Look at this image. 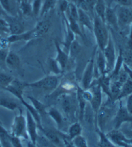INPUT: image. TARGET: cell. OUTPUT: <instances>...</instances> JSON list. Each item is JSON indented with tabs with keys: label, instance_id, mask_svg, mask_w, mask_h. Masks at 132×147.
<instances>
[{
	"label": "cell",
	"instance_id": "obj_46",
	"mask_svg": "<svg viewBox=\"0 0 132 147\" xmlns=\"http://www.w3.org/2000/svg\"><path fill=\"white\" fill-rule=\"evenodd\" d=\"M68 5H69V3L67 1V0H62L60 3L59 5V9L60 11L63 14H65L67 13L68 8Z\"/></svg>",
	"mask_w": 132,
	"mask_h": 147
},
{
	"label": "cell",
	"instance_id": "obj_54",
	"mask_svg": "<svg viewBox=\"0 0 132 147\" xmlns=\"http://www.w3.org/2000/svg\"><path fill=\"white\" fill-rule=\"evenodd\" d=\"M104 1H105V3L107 7H111L113 3L115 2V0H104Z\"/></svg>",
	"mask_w": 132,
	"mask_h": 147
},
{
	"label": "cell",
	"instance_id": "obj_1",
	"mask_svg": "<svg viewBox=\"0 0 132 147\" xmlns=\"http://www.w3.org/2000/svg\"><path fill=\"white\" fill-rule=\"evenodd\" d=\"M92 32L94 34L99 49L103 51L106 45L108 44L110 34L109 33L107 28L106 24L95 14L93 16Z\"/></svg>",
	"mask_w": 132,
	"mask_h": 147
},
{
	"label": "cell",
	"instance_id": "obj_24",
	"mask_svg": "<svg viewBox=\"0 0 132 147\" xmlns=\"http://www.w3.org/2000/svg\"><path fill=\"white\" fill-rule=\"evenodd\" d=\"M124 64V57L122 51L121 50H119V55L117 57L116 62H115V66L114 67V69L112 71L111 75H110V77L111 78V80H116L118 77V75L122 70V66Z\"/></svg>",
	"mask_w": 132,
	"mask_h": 147
},
{
	"label": "cell",
	"instance_id": "obj_21",
	"mask_svg": "<svg viewBox=\"0 0 132 147\" xmlns=\"http://www.w3.org/2000/svg\"><path fill=\"white\" fill-rule=\"evenodd\" d=\"M104 20H105V23L106 24H110L114 28L117 30L119 28V24H118L116 10H115V9L112 8V7H106Z\"/></svg>",
	"mask_w": 132,
	"mask_h": 147
},
{
	"label": "cell",
	"instance_id": "obj_58",
	"mask_svg": "<svg viewBox=\"0 0 132 147\" xmlns=\"http://www.w3.org/2000/svg\"><path fill=\"white\" fill-rule=\"evenodd\" d=\"M1 37L0 36V40H1ZM0 49H1V48H0Z\"/></svg>",
	"mask_w": 132,
	"mask_h": 147
},
{
	"label": "cell",
	"instance_id": "obj_7",
	"mask_svg": "<svg viewBox=\"0 0 132 147\" xmlns=\"http://www.w3.org/2000/svg\"><path fill=\"white\" fill-rule=\"evenodd\" d=\"M112 116V109L107 106H101L95 118V127L97 130L104 132V129Z\"/></svg>",
	"mask_w": 132,
	"mask_h": 147
},
{
	"label": "cell",
	"instance_id": "obj_31",
	"mask_svg": "<svg viewBox=\"0 0 132 147\" xmlns=\"http://www.w3.org/2000/svg\"><path fill=\"white\" fill-rule=\"evenodd\" d=\"M106 5L104 0H97V3L95 6L94 12L99 18H100L104 23H105V12L106 9Z\"/></svg>",
	"mask_w": 132,
	"mask_h": 147
},
{
	"label": "cell",
	"instance_id": "obj_22",
	"mask_svg": "<svg viewBox=\"0 0 132 147\" xmlns=\"http://www.w3.org/2000/svg\"><path fill=\"white\" fill-rule=\"evenodd\" d=\"M97 84L101 87L102 92H104L110 99L111 97L110 86H111V78L110 76L106 75H101L97 78Z\"/></svg>",
	"mask_w": 132,
	"mask_h": 147
},
{
	"label": "cell",
	"instance_id": "obj_23",
	"mask_svg": "<svg viewBox=\"0 0 132 147\" xmlns=\"http://www.w3.org/2000/svg\"><path fill=\"white\" fill-rule=\"evenodd\" d=\"M50 28V23L48 20H42L38 22L34 30V33L35 34L37 39L43 37L47 32Z\"/></svg>",
	"mask_w": 132,
	"mask_h": 147
},
{
	"label": "cell",
	"instance_id": "obj_37",
	"mask_svg": "<svg viewBox=\"0 0 132 147\" xmlns=\"http://www.w3.org/2000/svg\"><path fill=\"white\" fill-rule=\"evenodd\" d=\"M48 66L50 71L55 75H58L61 73L62 70L60 67L58 62L55 59L50 58L48 61Z\"/></svg>",
	"mask_w": 132,
	"mask_h": 147
},
{
	"label": "cell",
	"instance_id": "obj_51",
	"mask_svg": "<svg viewBox=\"0 0 132 147\" xmlns=\"http://www.w3.org/2000/svg\"><path fill=\"white\" fill-rule=\"evenodd\" d=\"M122 68H123L124 71H125L127 73L128 78H130V79H131L132 80V69L128 66L127 64L125 63V62H124V64H123Z\"/></svg>",
	"mask_w": 132,
	"mask_h": 147
},
{
	"label": "cell",
	"instance_id": "obj_53",
	"mask_svg": "<svg viewBox=\"0 0 132 147\" xmlns=\"http://www.w3.org/2000/svg\"><path fill=\"white\" fill-rule=\"evenodd\" d=\"M128 46L131 50L132 49V23L130 24V34H129V37H128Z\"/></svg>",
	"mask_w": 132,
	"mask_h": 147
},
{
	"label": "cell",
	"instance_id": "obj_36",
	"mask_svg": "<svg viewBox=\"0 0 132 147\" xmlns=\"http://www.w3.org/2000/svg\"><path fill=\"white\" fill-rule=\"evenodd\" d=\"M67 18L68 23V25H69L71 30L73 32L74 34L76 35H79V36H80L81 37H83L80 26H79L78 24V21L73 20V19L70 17H67Z\"/></svg>",
	"mask_w": 132,
	"mask_h": 147
},
{
	"label": "cell",
	"instance_id": "obj_28",
	"mask_svg": "<svg viewBox=\"0 0 132 147\" xmlns=\"http://www.w3.org/2000/svg\"><path fill=\"white\" fill-rule=\"evenodd\" d=\"M122 85L123 84L118 80H114L113 82H111V97L110 100L112 102H115V101H117V99L119 98L120 91H121Z\"/></svg>",
	"mask_w": 132,
	"mask_h": 147
},
{
	"label": "cell",
	"instance_id": "obj_42",
	"mask_svg": "<svg viewBox=\"0 0 132 147\" xmlns=\"http://www.w3.org/2000/svg\"><path fill=\"white\" fill-rule=\"evenodd\" d=\"M73 145L76 147H88L87 141L82 135L78 136L71 140Z\"/></svg>",
	"mask_w": 132,
	"mask_h": 147
},
{
	"label": "cell",
	"instance_id": "obj_9",
	"mask_svg": "<svg viewBox=\"0 0 132 147\" xmlns=\"http://www.w3.org/2000/svg\"><path fill=\"white\" fill-rule=\"evenodd\" d=\"M95 70V52L92 57L90 59L88 63L87 64L86 68L84 71L83 75L82 78V87L84 90H87L90 88L94 77Z\"/></svg>",
	"mask_w": 132,
	"mask_h": 147
},
{
	"label": "cell",
	"instance_id": "obj_55",
	"mask_svg": "<svg viewBox=\"0 0 132 147\" xmlns=\"http://www.w3.org/2000/svg\"><path fill=\"white\" fill-rule=\"evenodd\" d=\"M27 147H37V146H36V144L33 143L31 141H30L27 143Z\"/></svg>",
	"mask_w": 132,
	"mask_h": 147
},
{
	"label": "cell",
	"instance_id": "obj_38",
	"mask_svg": "<svg viewBox=\"0 0 132 147\" xmlns=\"http://www.w3.org/2000/svg\"><path fill=\"white\" fill-rule=\"evenodd\" d=\"M81 50V46L80 44L78 42V40H75L74 41L71 43L70 45V47L69 48V51H68V55L69 57L71 58H76V57L78 55V54L80 53Z\"/></svg>",
	"mask_w": 132,
	"mask_h": 147
},
{
	"label": "cell",
	"instance_id": "obj_6",
	"mask_svg": "<svg viewBox=\"0 0 132 147\" xmlns=\"http://www.w3.org/2000/svg\"><path fill=\"white\" fill-rule=\"evenodd\" d=\"M88 89H91V92L92 94V99L89 102L92 109L94 114V120L99 110L102 106V100H103V96H102V90L101 87L98 84L92 83Z\"/></svg>",
	"mask_w": 132,
	"mask_h": 147
},
{
	"label": "cell",
	"instance_id": "obj_10",
	"mask_svg": "<svg viewBox=\"0 0 132 147\" xmlns=\"http://www.w3.org/2000/svg\"><path fill=\"white\" fill-rule=\"evenodd\" d=\"M27 88V83L21 81L17 78H14L11 83L8 86L5 90L9 92L13 96L20 100L22 101L24 100L23 93L24 89Z\"/></svg>",
	"mask_w": 132,
	"mask_h": 147
},
{
	"label": "cell",
	"instance_id": "obj_13",
	"mask_svg": "<svg viewBox=\"0 0 132 147\" xmlns=\"http://www.w3.org/2000/svg\"><path fill=\"white\" fill-rule=\"evenodd\" d=\"M9 26L10 35H18L24 32V26L18 18L12 16H7L5 19Z\"/></svg>",
	"mask_w": 132,
	"mask_h": 147
},
{
	"label": "cell",
	"instance_id": "obj_16",
	"mask_svg": "<svg viewBox=\"0 0 132 147\" xmlns=\"http://www.w3.org/2000/svg\"><path fill=\"white\" fill-rule=\"evenodd\" d=\"M55 46H56L57 51V56L55 59L58 62L63 72L64 71V70L67 66L68 61H69V55H68V53L67 52H66L64 50H63L61 48L59 42L57 40L55 41Z\"/></svg>",
	"mask_w": 132,
	"mask_h": 147
},
{
	"label": "cell",
	"instance_id": "obj_34",
	"mask_svg": "<svg viewBox=\"0 0 132 147\" xmlns=\"http://www.w3.org/2000/svg\"><path fill=\"white\" fill-rule=\"evenodd\" d=\"M132 94V80L130 78H128L122 85L121 91L118 98L117 100H121L124 98L128 97L129 95Z\"/></svg>",
	"mask_w": 132,
	"mask_h": 147
},
{
	"label": "cell",
	"instance_id": "obj_52",
	"mask_svg": "<svg viewBox=\"0 0 132 147\" xmlns=\"http://www.w3.org/2000/svg\"><path fill=\"white\" fill-rule=\"evenodd\" d=\"M9 52V49H0V60L5 61Z\"/></svg>",
	"mask_w": 132,
	"mask_h": 147
},
{
	"label": "cell",
	"instance_id": "obj_39",
	"mask_svg": "<svg viewBox=\"0 0 132 147\" xmlns=\"http://www.w3.org/2000/svg\"><path fill=\"white\" fill-rule=\"evenodd\" d=\"M14 79L12 77L5 73H0V89H3L9 85Z\"/></svg>",
	"mask_w": 132,
	"mask_h": 147
},
{
	"label": "cell",
	"instance_id": "obj_14",
	"mask_svg": "<svg viewBox=\"0 0 132 147\" xmlns=\"http://www.w3.org/2000/svg\"><path fill=\"white\" fill-rule=\"evenodd\" d=\"M40 130L43 132L44 136L54 146L56 147L65 146L64 142H63V138L61 136V132L59 131L56 132L54 130L44 127H43Z\"/></svg>",
	"mask_w": 132,
	"mask_h": 147
},
{
	"label": "cell",
	"instance_id": "obj_8",
	"mask_svg": "<svg viewBox=\"0 0 132 147\" xmlns=\"http://www.w3.org/2000/svg\"><path fill=\"white\" fill-rule=\"evenodd\" d=\"M115 145L120 147H132V138H128L119 130L114 129L106 134Z\"/></svg>",
	"mask_w": 132,
	"mask_h": 147
},
{
	"label": "cell",
	"instance_id": "obj_3",
	"mask_svg": "<svg viewBox=\"0 0 132 147\" xmlns=\"http://www.w3.org/2000/svg\"><path fill=\"white\" fill-rule=\"evenodd\" d=\"M60 105L63 112L68 118L73 119L75 118V114L78 107L76 95L65 93L60 96Z\"/></svg>",
	"mask_w": 132,
	"mask_h": 147
},
{
	"label": "cell",
	"instance_id": "obj_49",
	"mask_svg": "<svg viewBox=\"0 0 132 147\" xmlns=\"http://www.w3.org/2000/svg\"><path fill=\"white\" fill-rule=\"evenodd\" d=\"M115 2L119 6L130 7L132 5V0H115Z\"/></svg>",
	"mask_w": 132,
	"mask_h": 147
},
{
	"label": "cell",
	"instance_id": "obj_45",
	"mask_svg": "<svg viewBox=\"0 0 132 147\" xmlns=\"http://www.w3.org/2000/svg\"><path fill=\"white\" fill-rule=\"evenodd\" d=\"M76 6L78 9H81L86 12H90L89 8L88 7L85 0H76Z\"/></svg>",
	"mask_w": 132,
	"mask_h": 147
},
{
	"label": "cell",
	"instance_id": "obj_50",
	"mask_svg": "<svg viewBox=\"0 0 132 147\" xmlns=\"http://www.w3.org/2000/svg\"><path fill=\"white\" fill-rule=\"evenodd\" d=\"M126 108L128 112L130 114H132V94L129 95L127 97V101H126Z\"/></svg>",
	"mask_w": 132,
	"mask_h": 147
},
{
	"label": "cell",
	"instance_id": "obj_19",
	"mask_svg": "<svg viewBox=\"0 0 132 147\" xmlns=\"http://www.w3.org/2000/svg\"><path fill=\"white\" fill-rule=\"evenodd\" d=\"M82 91H83V89L81 88V87H79V86H77L76 95L77 102H78V105L79 118L81 121L84 120V111L85 109H86L87 105V102L85 100L83 96H82Z\"/></svg>",
	"mask_w": 132,
	"mask_h": 147
},
{
	"label": "cell",
	"instance_id": "obj_20",
	"mask_svg": "<svg viewBox=\"0 0 132 147\" xmlns=\"http://www.w3.org/2000/svg\"><path fill=\"white\" fill-rule=\"evenodd\" d=\"M5 62L7 67L10 69L17 70L20 68L21 59L20 57L12 51H9Z\"/></svg>",
	"mask_w": 132,
	"mask_h": 147
},
{
	"label": "cell",
	"instance_id": "obj_11",
	"mask_svg": "<svg viewBox=\"0 0 132 147\" xmlns=\"http://www.w3.org/2000/svg\"><path fill=\"white\" fill-rule=\"evenodd\" d=\"M119 101V108L114 118V129L116 130H119L124 123L132 122V114L129 113L126 107L122 105L121 100Z\"/></svg>",
	"mask_w": 132,
	"mask_h": 147
},
{
	"label": "cell",
	"instance_id": "obj_44",
	"mask_svg": "<svg viewBox=\"0 0 132 147\" xmlns=\"http://www.w3.org/2000/svg\"><path fill=\"white\" fill-rule=\"evenodd\" d=\"M0 34H9V26L5 19L0 18Z\"/></svg>",
	"mask_w": 132,
	"mask_h": 147
},
{
	"label": "cell",
	"instance_id": "obj_41",
	"mask_svg": "<svg viewBox=\"0 0 132 147\" xmlns=\"http://www.w3.org/2000/svg\"><path fill=\"white\" fill-rule=\"evenodd\" d=\"M19 5H20V9L24 16H29L32 14V4L30 3L29 1L22 2Z\"/></svg>",
	"mask_w": 132,
	"mask_h": 147
},
{
	"label": "cell",
	"instance_id": "obj_30",
	"mask_svg": "<svg viewBox=\"0 0 132 147\" xmlns=\"http://www.w3.org/2000/svg\"><path fill=\"white\" fill-rule=\"evenodd\" d=\"M0 107H4L12 111L20 109V106L17 102L8 98H0Z\"/></svg>",
	"mask_w": 132,
	"mask_h": 147
},
{
	"label": "cell",
	"instance_id": "obj_47",
	"mask_svg": "<svg viewBox=\"0 0 132 147\" xmlns=\"http://www.w3.org/2000/svg\"><path fill=\"white\" fill-rule=\"evenodd\" d=\"M11 143L12 147H23L21 142L20 138L11 136Z\"/></svg>",
	"mask_w": 132,
	"mask_h": 147
},
{
	"label": "cell",
	"instance_id": "obj_4",
	"mask_svg": "<svg viewBox=\"0 0 132 147\" xmlns=\"http://www.w3.org/2000/svg\"><path fill=\"white\" fill-rule=\"evenodd\" d=\"M10 134L19 138H23L26 140L29 139L27 130L26 117L23 115L22 112L16 115L14 119Z\"/></svg>",
	"mask_w": 132,
	"mask_h": 147
},
{
	"label": "cell",
	"instance_id": "obj_12",
	"mask_svg": "<svg viewBox=\"0 0 132 147\" xmlns=\"http://www.w3.org/2000/svg\"><path fill=\"white\" fill-rule=\"evenodd\" d=\"M26 120H27V130L28 133L29 138L31 142L36 144L37 134V125L31 114L28 111H26Z\"/></svg>",
	"mask_w": 132,
	"mask_h": 147
},
{
	"label": "cell",
	"instance_id": "obj_56",
	"mask_svg": "<svg viewBox=\"0 0 132 147\" xmlns=\"http://www.w3.org/2000/svg\"><path fill=\"white\" fill-rule=\"evenodd\" d=\"M29 0H17V1L19 4L21 3L22 2H24V1H28Z\"/></svg>",
	"mask_w": 132,
	"mask_h": 147
},
{
	"label": "cell",
	"instance_id": "obj_26",
	"mask_svg": "<svg viewBox=\"0 0 132 147\" xmlns=\"http://www.w3.org/2000/svg\"><path fill=\"white\" fill-rule=\"evenodd\" d=\"M47 113L51 118L56 122L57 126V129L59 130L61 129L63 126V118L61 113L57 109L54 107H51L47 110Z\"/></svg>",
	"mask_w": 132,
	"mask_h": 147
},
{
	"label": "cell",
	"instance_id": "obj_27",
	"mask_svg": "<svg viewBox=\"0 0 132 147\" xmlns=\"http://www.w3.org/2000/svg\"><path fill=\"white\" fill-rule=\"evenodd\" d=\"M0 145L1 147H12L11 143V135L0 124Z\"/></svg>",
	"mask_w": 132,
	"mask_h": 147
},
{
	"label": "cell",
	"instance_id": "obj_17",
	"mask_svg": "<svg viewBox=\"0 0 132 147\" xmlns=\"http://www.w3.org/2000/svg\"><path fill=\"white\" fill-rule=\"evenodd\" d=\"M95 69H97L98 77L107 74L106 62L103 51L99 49L96 53V59H95ZM98 77V78H99Z\"/></svg>",
	"mask_w": 132,
	"mask_h": 147
},
{
	"label": "cell",
	"instance_id": "obj_32",
	"mask_svg": "<svg viewBox=\"0 0 132 147\" xmlns=\"http://www.w3.org/2000/svg\"><path fill=\"white\" fill-rule=\"evenodd\" d=\"M82 127L81 124L79 122H74L73 123L70 125V127L68 129V136L70 140H72L73 138L78 136L81 135L82 133Z\"/></svg>",
	"mask_w": 132,
	"mask_h": 147
},
{
	"label": "cell",
	"instance_id": "obj_5",
	"mask_svg": "<svg viewBox=\"0 0 132 147\" xmlns=\"http://www.w3.org/2000/svg\"><path fill=\"white\" fill-rule=\"evenodd\" d=\"M104 56L105 57L106 62V71L107 73L112 71L114 69L115 62H116L117 56L115 53V48L114 40L112 39L111 34L110 35L108 44L103 51Z\"/></svg>",
	"mask_w": 132,
	"mask_h": 147
},
{
	"label": "cell",
	"instance_id": "obj_2",
	"mask_svg": "<svg viewBox=\"0 0 132 147\" xmlns=\"http://www.w3.org/2000/svg\"><path fill=\"white\" fill-rule=\"evenodd\" d=\"M59 84V80L57 75H50L41 78L40 80L31 83H27V88L41 89V90L53 91L56 90Z\"/></svg>",
	"mask_w": 132,
	"mask_h": 147
},
{
	"label": "cell",
	"instance_id": "obj_48",
	"mask_svg": "<svg viewBox=\"0 0 132 147\" xmlns=\"http://www.w3.org/2000/svg\"><path fill=\"white\" fill-rule=\"evenodd\" d=\"M88 7L89 8L90 12H91L92 14L94 16V9L95 6L96 5V3H97V0H85Z\"/></svg>",
	"mask_w": 132,
	"mask_h": 147
},
{
	"label": "cell",
	"instance_id": "obj_29",
	"mask_svg": "<svg viewBox=\"0 0 132 147\" xmlns=\"http://www.w3.org/2000/svg\"><path fill=\"white\" fill-rule=\"evenodd\" d=\"M27 98L30 100V102H31L33 107L35 108V109L36 110L37 112L39 113L41 116H43V115H45V114L47 113L46 107L45 104H43V103L39 102V100L31 96H27Z\"/></svg>",
	"mask_w": 132,
	"mask_h": 147
},
{
	"label": "cell",
	"instance_id": "obj_40",
	"mask_svg": "<svg viewBox=\"0 0 132 147\" xmlns=\"http://www.w3.org/2000/svg\"><path fill=\"white\" fill-rule=\"evenodd\" d=\"M67 12H68L67 17H70L78 21V8L76 4L73 3H69Z\"/></svg>",
	"mask_w": 132,
	"mask_h": 147
},
{
	"label": "cell",
	"instance_id": "obj_59",
	"mask_svg": "<svg viewBox=\"0 0 132 147\" xmlns=\"http://www.w3.org/2000/svg\"><path fill=\"white\" fill-rule=\"evenodd\" d=\"M0 9H1V5H0Z\"/></svg>",
	"mask_w": 132,
	"mask_h": 147
},
{
	"label": "cell",
	"instance_id": "obj_25",
	"mask_svg": "<svg viewBox=\"0 0 132 147\" xmlns=\"http://www.w3.org/2000/svg\"><path fill=\"white\" fill-rule=\"evenodd\" d=\"M78 22L81 25L86 27L90 31L93 32V21L88 13L78 9Z\"/></svg>",
	"mask_w": 132,
	"mask_h": 147
},
{
	"label": "cell",
	"instance_id": "obj_60",
	"mask_svg": "<svg viewBox=\"0 0 132 147\" xmlns=\"http://www.w3.org/2000/svg\"><path fill=\"white\" fill-rule=\"evenodd\" d=\"M0 147H1V145H0Z\"/></svg>",
	"mask_w": 132,
	"mask_h": 147
},
{
	"label": "cell",
	"instance_id": "obj_57",
	"mask_svg": "<svg viewBox=\"0 0 132 147\" xmlns=\"http://www.w3.org/2000/svg\"><path fill=\"white\" fill-rule=\"evenodd\" d=\"M0 124H2V123H1V120H0Z\"/></svg>",
	"mask_w": 132,
	"mask_h": 147
},
{
	"label": "cell",
	"instance_id": "obj_18",
	"mask_svg": "<svg viewBox=\"0 0 132 147\" xmlns=\"http://www.w3.org/2000/svg\"><path fill=\"white\" fill-rule=\"evenodd\" d=\"M63 16H64V22L65 24V37L63 45L65 48L64 50L68 53L70 45L76 40V35L71 30L70 26L68 25L67 18L65 16V14H63Z\"/></svg>",
	"mask_w": 132,
	"mask_h": 147
},
{
	"label": "cell",
	"instance_id": "obj_15",
	"mask_svg": "<svg viewBox=\"0 0 132 147\" xmlns=\"http://www.w3.org/2000/svg\"><path fill=\"white\" fill-rule=\"evenodd\" d=\"M119 27L125 26L132 23L130 7L118 6L115 9Z\"/></svg>",
	"mask_w": 132,
	"mask_h": 147
},
{
	"label": "cell",
	"instance_id": "obj_35",
	"mask_svg": "<svg viewBox=\"0 0 132 147\" xmlns=\"http://www.w3.org/2000/svg\"><path fill=\"white\" fill-rule=\"evenodd\" d=\"M99 140L97 143V147H116L112 141L107 137L104 132L97 130Z\"/></svg>",
	"mask_w": 132,
	"mask_h": 147
},
{
	"label": "cell",
	"instance_id": "obj_33",
	"mask_svg": "<svg viewBox=\"0 0 132 147\" xmlns=\"http://www.w3.org/2000/svg\"><path fill=\"white\" fill-rule=\"evenodd\" d=\"M57 0H43L39 17H43L56 7Z\"/></svg>",
	"mask_w": 132,
	"mask_h": 147
},
{
	"label": "cell",
	"instance_id": "obj_43",
	"mask_svg": "<svg viewBox=\"0 0 132 147\" xmlns=\"http://www.w3.org/2000/svg\"><path fill=\"white\" fill-rule=\"evenodd\" d=\"M42 2L43 0H34L32 2V14H34L35 17H38L39 16L41 6H42Z\"/></svg>",
	"mask_w": 132,
	"mask_h": 147
}]
</instances>
